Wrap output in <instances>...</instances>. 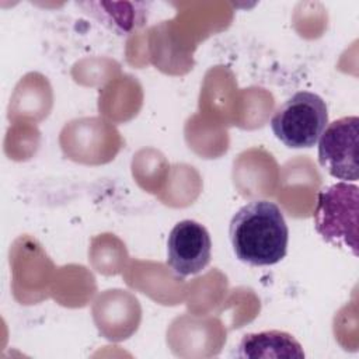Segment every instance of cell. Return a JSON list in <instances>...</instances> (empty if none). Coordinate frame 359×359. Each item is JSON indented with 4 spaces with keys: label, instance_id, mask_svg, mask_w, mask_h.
Segmentation results:
<instances>
[{
    "label": "cell",
    "instance_id": "obj_1",
    "mask_svg": "<svg viewBox=\"0 0 359 359\" xmlns=\"http://www.w3.org/2000/svg\"><path fill=\"white\" fill-rule=\"evenodd\" d=\"M229 237L233 251L241 262L268 266L285 258L289 229L275 202L257 199L234 213L229 224Z\"/></svg>",
    "mask_w": 359,
    "mask_h": 359
},
{
    "label": "cell",
    "instance_id": "obj_2",
    "mask_svg": "<svg viewBox=\"0 0 359 359\" xmlns=\"http://www.w3.org/2000/svg\"><path fill=\"white\" fill-rule=\"evenodd\" d=\"M359 187L345 181L325 187L313 212L316 231L324 241L358 257Z\"/></svg>",
    "mask_w": 359,
    "mask_h": 359
},
{
    "label": "cell",
    "instance_id": "obj_3",
    "mask_svg": "<svg viewBox=\"0 0 359 359\" xmlns=\"http://www.w3.org/2000/svg\"><path fill=\"white\" fill-rule=\"evenodd\" d=\"M327 125V104L318 94L310 91L294 93L271 118L273 135L290 149L313 147Z\"/></svg>",
    "mask_w": 359,
    "mask_h": 359
},
{
    "label": "cell",
    "instance_id": "obj_4",
    "mask_svg": "<svg viewBox=\"0 0 359 359\" xmlns=\"http://www.w3.org/2000/svg\"><path fill=\"white\" fill-rule=\"evenodd\" d=\"M359 118L344 116L327 125L318 139V163L334 178L358 181Z\"/></svg>",
    "mask_w": 359,
    "mask_h": 359
},
{
    "label": "cell",
    "instance_id": "obj_5",
    "mask_svg": "<svg viewBox=\"0 0 359 359\" xmlns=\"http://www.w3.org/2000/svg\"><path fill=\"white\" fill-rule=\"evenodd\" d=\"M212 257V240L206 227L195 220H181L167 238V264L172 272L185 278L205 269Z\"/></svg>",
    "mask_w": 359,
    "mask_h": 359
},
{
    "label": "cell",
    "instance_id": "obj_6",
    "mask_svg": "<svg viewBox=\"0 0 359 359\" xmlns=\"http://www.w3.org/2000/svg\"><path fill=\"white\" fill-rule=\"evenodd\" d=\"M237 358H304L299 341L285 331L271 330L245 334L238 342Z\"/></svg>",
    "mask_w": 359,
    "mask_h": 359
}]
</instances>
